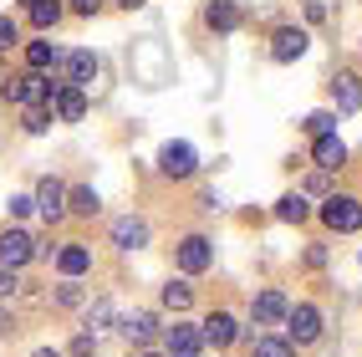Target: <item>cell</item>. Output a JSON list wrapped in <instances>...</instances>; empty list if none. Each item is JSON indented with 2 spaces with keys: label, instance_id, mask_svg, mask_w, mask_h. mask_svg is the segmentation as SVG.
I'll return each instance as SVG.
<instances>
[{
  "label": "cell",
  "instance_id": "obj_24",
  "mask_svg": "<svg viewBox=\"0 0 362 357\" xmlns=\"http://www.w3.org/2000/svg\"><path fill=\"white\" fill-rule=\"evenodd\" d=\"M255 357H296L291 337H255Z\"/></svg>",
  "mask_w": 362,
  "mask_h": 357
},
{
  "label": "cell",
  "instance_id": "obj_1",
  "mask_svg": "<svg viewBox=\"0 0 362 357\" xmlns=\"http://www.w3.org/2000/svg\"><path fill=\"white\" fill-rule=\"evenodd\" d=\"M52 82L41 77V71H21V77H6L0 82V98L16 103V107H36V103H52Z\"/></svg>",
  "mask_w": 362,
  "mask_h": 357
},
{
  "label": "cell",
  "instance_id": "obj_28",
  "mask_svg": "<svg viewBox=\"0 0 362 357\" xmlns=\"http://www.w3.org/2000/svg\"><path fill=\"white\" fill-rule=\"evenodd\" d=\"M46 123H52V103L26 107V133H46Z\"/></svg>",
  "mask_w": 362,
  "mask_h": 357
},
{
  "label": "cell",
  "instance_id": "obj_2",
  "mask_svg": "<svg viewBox=\"0 0 362 357\" xmlns=\"http://www.w3.org/2000/svg\"><path fill=\"white\" fill-rule=\"evenodd\" d=\"M322 225L337 230V235H357L362 230V204L352 194H327L322 199Z\"/></svg>",
  "mask_w": 362,
  "mask_h": 357
},
{
  "label": "cell",
  "instance_id": "obj_9",
  "mask_svg": "<svg viewBox=\"0 0 362 357\" xmlns=\"http://www.w3.org/2000/svg\"><path fill=\"white\" fill-rule=\"evenodd\" d=\"M332 103H337L342 117L362 107V77H357V71H337V77H332Z\"/></svg>",
  "mask_w": 362,
  "mask_h": 357
},
{
  "label": "cell",
  "instance_id": "obj_30",
  "mask_svg": "<svg viewBox=\"0 0 362 357\" xmlns=\"http://www.w3.org/2000/svg\"><path fill=\"white\" fill-rule=\"evenodd\" d=\"M31 209H36V199H31V194H11V214H16V220H26Z\"/></svg>",
  "mask_w": 362,
  "mask_h": 357
},
{
  "label": "cell",
  "instance_id": "obj_19",
  "mask_svg": "<svg viewBox=\"0 0 362 357\" xmlns=\"http://www.w3.org/2000/svg\"><path fill=\"white\" fill-rule=\"evenodd\" d=\"M26 16H31L36 31H52L62 21V0H26Z\"/></svg>",
  "mask_w": 362,
  "mask_h": 357
},
{
  "label": "cell",
  "instance_id": "obj_32",
  "mask_svg": "<svg viewBox=\"0 0 362 357\" xmlns=\"http://www.w3.org/2000/svg\"><path fill=\"white\" fill-rule=\"evenodd\" d=\"M21 291V281H16V271H0V301H6V296H16Z\"/></svg>",
  "mask_w": 362,
  "mask_h": 357
},
{
  "label": "cell",
  "instance_id": "obj_22",
  "mask_svg": "<svg viewBox=\"0 0 362 357\" xmlns=\"http://www.w3.org/2000/svg\"><path fill=\"white\" fill-rule=\"evenodd\" d=\"M57 62H62V52H57L52 41H31L26 46V66L31 71H46V66H57Z\"/></svg>",
  "mask_w": 362,
  "mask_h": 357
},
{
  "label": "cell",
  "instance_id": "obj_29",
  "mask_svg": "<svg viewBox=\"0 0 362 357\" xmlns=\"http://www.w3.org/2000/svg\"><path fill=\"white\" fill-rule=\"evenodd\" d=\"M16 41H21V26H16L11 16H0V52H11Z\"/></svg>",
  "mask_w": 362,
  "mask_h": 357
},
{
  "label": "cell",
  "instance_id": "obj_20",
  "mask_svg": "<svg viewBox=\"0 0 362 357\" xmlns=\"http://www.w3.org/2000/svg\"><path fill=\"white\" fill-rule=\"evenodd\" d=\"M204 21H209L214 31H235V26H240V0H214Z\"/></svg>",
  "mask_w": 362,
  "mask_h": 357
},
{
  "label": "cell",
  "instance_id": "obj_14",
  "mask_svg": "<svg viewBox=\"0 0 362 357\" xmlns=\"http://www.w3.org/2000/svg\"><path fill=\"white\" fill-rule=\"evenodd\" d=\"M57 271H62L66 281H77V276H87V271H92V250H87L82 240H71V245H62V250H57Z\"/></svg>",
  "mask_w": 362,
  "mask_h": 357
},
{
  "label": "cell",
  "instance_id": "obj_38",
  "mask_svg": "<svg viewBox=\"0 0 362 357\" xmlns=\"http://www.w3.org/2000/svg\"><path fill=\"white\" fill-rule=\"evenodd\" d=\"M138 357H153V352H138Z\"/></svg>",
  "mask_w": 362,
  "mask_h": 357
},
{
  "label": "cell",
  "instance_id": "obj_15",
  "mask_svg": "<svg viewBox=\"0 0 362 357\" xmlns=\"http://www.w3.org/2000/svg\"><path fill=\"white\" fill-rule=\"evenodd\" d=\"M311 158H317V169H322V174H332V169H342V163H347V143L337 138V133H322V138H317V148H311Z\"/></svg>",
  "mask_w": 362,
  "mask_h": 357
},
{
  "label": "cell",
  "instance_id": "obj_36",
  "mask_svg": "<svg viewBox=\"0 0 362 357\" xmlns=\"http://www.w3.org/2000/svg\"><path fill=\"white\" fill-rule=\"evenodd\" d=\"M117 6H123V11H138V6H148V0H117Z\"/></svg>",
  "mask_w": 362,
  "mask_h": 357
},
{
  "label": "cell",
  "instance_id": "obj_33",
  "mask_svg": "<svg viewBox=\"0 0 362 357\" xmlns=\"http://www.w3.org/2000/svg\"><path fill=\"white\" fill-rule=\"evenodd\" d=\"M57 301H62V306H77V301H82V291H77V286H71V281H66V286H62V291H57Z\"/></svg>",
  "mask_w": 362,
  "mask_h": 357
},
{
  "label": "cell",
  "instance_id": "obj_13",
  "mask_svg": "<svg viewBox=\"0 0 362 357\" xmlns=\"http://www.w3.org/2000/svg\"><path fill=\"white\" fill-rule=\"evenodd\" d=\"M286 312H291V301H286L281 291H260V296L250 301V317H255L260 327H276V322H286Z\"/></svg>",
  "mask_w": 362,
  "mask_h": 357
},
{
  "label": "cell",
  "instance_id": "obj_35",
  "mask_svg": "<svg viewBox=\"0 0 362 357\" xmlns=\"http://www.w3.org/2000/svg\"><path fill=\"white\" fill-rule=\"evenodd\" d=\"M11 327H16V322H11V312H0V337H6Z\"/></svg>",
  "mask_w": 362,
  "mask_h": 357
},
{
  "label": "cell",
  "instance_id": "obj_34",
  "mask_svg": "<svg viewBox=\"0 0 362 357\" xmlns=\"http://www.w3.org/2000/svg\"><path fill=\"white\" fill-rule=\"evenodd\" d=\"M71 11H77V16H98L103 0H71Z\"/></svg>",
  "mask_w": 362,
  "mask_h": 357
},
{
  "label": "cell",
  "instance_id": "obj_26",
  "mask_svg": "<svg viewBox=\"0 0 362 357\" xmlns=\"http://www.w3.org/2000/svg\"><path fill=\"white\" fill-rule=\"evenodd\" d=\"M107 322H112V301H92L87 306V332L98 337V332H107Z\"/></svg>",
  "mask_w": 362,
  "mask_h": 357
},
{
  "label": "cell",
  "instance_id": "obj_27",
  "mask_svg": "<svg viewBox=\"0 0 362 357\" xmlns=\"http://www.w3.org/2000/svg\"><path fill=\"white\" fill-rule=\"evenodd\" d=\"M301 128H306L311 138H322V133H337V112H311Z\"/></svg>",
  "mask_w": 362,
  "mask_h": 357
},
{
  "label": "cell",
  "instance_id": "obj_7",
  "mask_svg": "<svg viewBox=\"0 0 362 357\" xmlns=\"http://www.w3.org/2000/svg\"><path fill=\"white\" fill-rule=\"evenodd\" d=\"M31 255H36V240L26 230H6V235H0V266H6V271H21Z\"/></svg>",
  "mask_w": 362,
  "mask_h": 357
},
{
  "label": "cell",
  "instance_id": "obj_23",
  "mask_svg": "<svg viewBox=\"0 0 362 357\" xmlns=\"http://www.w3.org/2000/svg\"><path fill=\"white\" fill-rule=\"evenodd\" d=\"M66 199H71V204H66L71 214H98V209H103V199H98V189H87V184H82V189H71Z\"/></svg>",
  "mask_w": 362,
  "mask_h": 357
},
{
  "label": "cell",
  "instance_id": "obj_6",
  "mask_svg": "<svg viewBox=\"0 0 362 357\" xmlns=\"http://www.w3.org/2000/svg\"><path fill=\"white\" fill-rule=\"evenodd\" d=\"M62 87H87L92 77H98V57L92 52H62Z\"/></svg>",
  "mask_w": 362,
  "mask_h": 357
},
{
  "label": "cell",
  "instance_id": "obj_31",
  "mask_svg": "<svg viewBox=\"0 0 362 357\" xmlns=\"http://www.w3.org/2000/svg\"><path fill=\"white\" fill-rule=\"evenodd\" d=\"M92 347H98V337H92V332H82V337L71 342V357H92Z\"/></svg>",
  "mask_w": 362,
  "mask_h": 357
},
{
  "label": "cell",
  "instance_id": "obj_4",
  "mask_svg": "<svg viewBox=\"0 0 362 357\" xmlns=\"http://www.w3.org/2000/svg\"><path fill=\"white\" fill-rule=\"evenodd\" d=\"M158 169L168 179H189V174L199 169V153L189 148V143H163V148H158Z\"/></svg>",
  "mask_w": 362,
  "mask_h": 357
},
{
  "label": "cell",
  "instance_id": "obj_11",
  "mask_svg": "<svg viewBox=\"0 0 362 357\" xmlns=\"http://www.w3.org/2000/svg\"><path fill=\"white\" fill-rule=\"evenodd\" d=\"M296 57H306V31L301 26H281L271 36V62H296Z\"/></svg>",
  "mask_w": 362,
  "mask_h": 357
},
{
  "label": "cell",
  "instance_id": "obj_17",
  "mask_svg": "<svg viewBox=\"0 0 362 357\" xmlns=\"http://www.w3.org/2000/svg\"><path fill=\"white\" fill-rule=\"evenodd\" d=\"M117 332H123L128 342L143 347V342H153V337H158V317H153V312H133V317H123V327H117Z\"/></svg>",
  "mask_w": 362,
  "mask_h": 357
},
{
  "label": "cell",
  "instance_id": "obj_5",
  "mask_svg": "<svg viewBox=\"0 0 362 357\" xmlns=\"http://www.w3.org/2000/svg\"><path fill=\"white\" fill-rule=\"evenodd\" d=\"M286 322H291V342H296V347H306V342L322 337V312H317L311 301L291 306V312H286Z\"/></svg>",
  "mask_w": 362,
  "mask_h": 357
},
{
  "label": "cell",
  "instance_id": "obj_18",
  "mask_svg": "<svg viewBox=\"0 0 362 357\" xmlns=\"http://www.w3.org/2000/svg\"><path fill=\"white\" fill-rule=\"evenodd\" d=\"M199 342H204V332H194V327H168V357H194Z\"/></svg>",
  "mask_w": 362,
  "mask_h": 357
},
{
  "label": "cell",
  "instance_id": "obj_12",
  "mask_svg": "<svg viewBox=\"0 0 362 357\" xmlns=\"http://www.w3.org/2000/svg\"><path fill=\"white\" fill-rule=\"evenodd\" d=\"M36 209L46 214V220H62L66 214V184L62 179H41L36 184Z\"/></svg>",
  "mask_w": 362,
  "mask_h": 357
},
{
  "label": "cell",
  "instance_id": "obj_16",
  "mask_svg": "<svg viewBox=\"0 0 362 357\" xmlns=\"http://www.w3.org/2000/svg\"><path fill=\"white\" fill-rule=\"evenodd\" d=\"M240 337V322L230 317V312H209L204 317V342H214V347H230Z\"/></svg>",
  "mask_w": 362,
  "mask_h": 357
},
{
  "label": "cell",
  "instance_id": "obj_3",
  "mask_svg": "<svg viewBox=\"0 0 362 357\" xmlns=\"http://www.w3.org/2000/svg\"><path fill=\"white\" fill-rule=\"evenodd\" d=\"M214 266V245L204 240V235H184L179 240V271L184 276H204Z\"/></svg>",
  "mask_w": 362,
  "mask_h": 357
},
{
  "label": "cell",
  "instance_id": "obj_21",
  "mask_svg": "<svg viewBox=\"0 0 362 357\" xmlns=\"http://www.w3.org/2000/svg\"><path fill=\"white\" fill-rule=\"evenodd\" d=\"M306 214H311L306 194H286V199H276V220H286V225H301Z\"/></svg>",
  "mask_w": 362,
  "mask_h": 357
},
{
  "label": "cell",
  "instance_id": "obj_8",
  "mask_svg": "<svg viewBox=\"0 0 362 357\" xmlns=\"http://www.w3.org/2000/svg\"><path fill=\"white\" fill-rule=\"evenodd\" d=\"M112 245L117 250H143V245H148V220H138V214H117V220H112Z\"/></svg>",
  "mask_w": 362,
  "mask_h": 357
},
{
  "label": "cell",
  "instance_id": "obj_10",
  "mask_svg": "<svg viewBox=\"0 0 362 357\" xmlns=\"http://www.w3.org/2000/svg\"><path fill=\"white\" fill-rule=\"evenodd\" d=\"M52 117H62V123H82V117H87V92L82 87H57L52 92Z\"/></svg>",
  "mask_w": 362,
  "mask_h": 357
},
{
  "label": "cell",
  "instance_id": "obj_25",
  "mask_svg": "<svg viewBox=\"0 0 362 357\" xmlns=\"http://www.w3.org/2000/svg\"><path fill=\"white\" fill-rule=\"evenodd\" d=\"M189 301H194L189 281H168V286H163V306H174V312H189Z\"/></svg>",
  "mask_w": 362,
  "mask_h": 357
},
{
  "label": "cell",
  "instance_id": "obj_37",
  "mask_svg": "<svg viewBox=\"0 0 362 357\" xmlns=\"http://www.w3.org/2000/svg\"><path fill=\"white\" fill-rule=\"evenodd\" d=\"M36 357H62V352H52V347H41V352H36Z\"/></svg>",
  "mask_w": 362,
  "mask_h": 357
}]
</instances>
